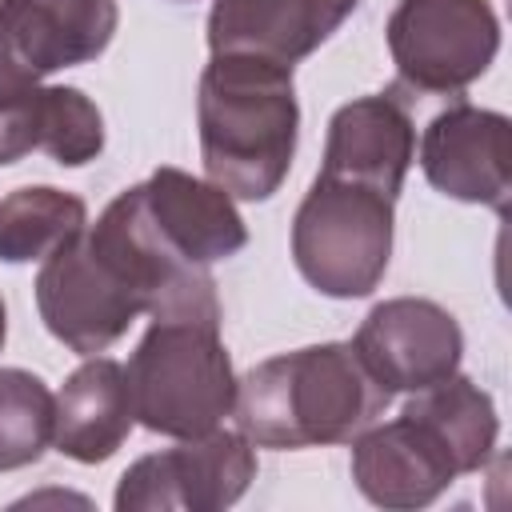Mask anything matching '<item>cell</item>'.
<instances>
[{"label": "cell", "mask_w": 512, "mask_h": 512, "mask_svg": "<svg viewBox=\"0 0 512 512\" xmlns=\"http://www.w3.org/2000/svg\"><path fill=\"white\" fill-rule=\"evenodd\" d=\"M256 480V452L244 432H204L176 448L140 456L116 488L120 512H216L236 504Z\"/></svg>", "instance_id": "8"}, {"label": "cell", "mask_w": 512, "mask_h": 512, "mask_svg": "<svg viewBox=\"0 0 512 512\" xmlns=\"http://www.w3.org/2000/svg\"><path fill=\"white\" fill-rule=\"evenodd\" d=\"M360 0H216L208 12L212 52H248L292 68L312 56Z\"/></svg>", "instance_id": "11"}, {"label": "cell", "mask_w": 512, "mask_h": 512, "mask_svg": "<svg viewBox=\"0 0 512 512\" xmlns=\"http://www.w3.org/2000/svg\"><path fill=\"white\" fill-rule=\"evenodd\" d=\"M132 412L160 436H204L232 416L236 376L220 324L200 320H152L128 360Z\"/></svg>", "instance_id": "3"}, {"label": "cell", "mask_w": 512, "mask_h": 512, "mask_svg": "<svg viewBox=\"0 0 512 512\" xmlns=\"http://www.w3.org/2000/svg\"><path fill=\"white\" fill-rule=\"evenodd\" d=\"M416 156V128L392 92L360 96L332 112L324 144V176L368 184L396 200Z\"/></svg>", "instance_id": "13"}, {"label": "cell", "mask_w": 512, "mask_h": 512, "mask_svg": "<svg viewBox=\"0 0 512 512\" xmlns=\"http://www.w3.org/2000/svg\"><path fill=\"white\" fill-rule=\"evenodd\" d=\"M48 152L64 168H80L104 148V116L80 88H32L16 108L0 116L4 164L24 152Z\"/></svg>", "instance_id": "16"}, {"label": "cell", "mask_w": 512, "mask_h": 512, "mask_svg": "<svg viewBox=\"0 0 512 512\" xmlns=\"http://www.w3.org/2000/svg\"><path fill=\"white\" fill-rule=\"evenodd\" d=\"M88 228V208L76 192L28 184L0 200V260L28 264L52 256Z\"/></svg>", "instance_id": "19"}, {"label": "cell", "mask_w": 512, "mask_h": 512, "mask_svg": "<svg viewBox=\"0 0 512 512\" xmlns=\"http://www.w3.org/2000/svg\"><path fill=\"white\" fill-rule=\"evenodd\" d=\"M404 416L420 420L444 444V452L452 456L456 476L480 472L488 464L492 448H496V432H500L496 404L468 376H456L452 372L448 380H440L432 388H420L404 404Z\"/></svg>", "instance_id": "17"}, {"label": "cell", "mask_w": 512, "mask_h": 512, "mask_svg": "<svg viewBox=\"0 0 512 512\" xmlns=\"http://www.w3.org/2000/svg\"><path fill=\"white\" fill-rule=\"evenodd\" d=\"M56 68H72V56L48 4L0 0V116Z\"/></svg>", "instance_id": "18"}, {"label": "cell", "mask_w": 512, "mask_h": 512, "mask_svg": "<svg viewBox=\"0 0 512 512\" xmlns=\"http://www.w3.org/2000/svg\"><path fill=\"white\" fill-rule=\"evenodd\" d=\"M92 244L116 264V272L136 288L152 320H200L220 324L216 284L204 264L184 260L152 224L140 184L120 192L100 220L88 228Z\"/></svg>", "instance_id": "6"}, {"label": "cell", "mask_w": 512, "mask_h": 512, "mask_svg": "<svg viewBox=\"0 0 512 512\" xmlns=\"http://www.w3.org/2000/svg\"><path fill=\"white\" fill-rule=\"evenodd\" d=\"M56 396L36 372L0 368V472L28 468L52 444Z\"/></svg>", "instance_id": "20"}, {"label": "cell", "mask_w": 512, "mask_h": 512, "mask_svg": "<svg viewBox=\"0 0 512 512\" xmlns=\"http://www.w3.org/2000/svg\"><path fill=\"white\" fill-rule=\"evenodd\" d=\"M352 348L388 392H420L460 368L464 332L436 300L396 296L364 316Z\"/></svg>", "instance_id": "9"}, {"label": "cell", "mask_w": 512, "mask_h": 512, "mask_svg": "<svg viewBox=\"0 0 512 512\" xmlns=\"http://www.w3.org/2000/svg\"><path fill=\"white\" fill-rule=\"evenodd\" d=\"M196 120L208 180L228 196L268 200L296 156L292 68L248 52H212L200 72Z\"/></svg>", "instance_id": "2"}, {"label": "cell", "mask_w": 512, "mask_h": 512, "mask_svg": "<svg viewBox=\"0 0 512 512\" xmlns=\"http://www.w3.org/2000/svg\"><path fill=\"white\" fill-rule=\"evenodd\" d=\"M4 336H8V316H4V300H0V344H4Z\"/></svg>", "instance_id": "21"}, {"label": "cell", "mask_w": 512, "mask_h": 512, "mask_svg": "<svg viewBox=\"0 0 512 512\" xmlns=\"http://www.w3.org/2000/svg\"><path fill=\"white\" fill-rule=\"evenodd\" d=\"M140 196L160 236L192 264L208 268L248 244L244 216L236 212L232 196L212 180H196L180 168H156L140 184Z\"/></svg>", "instance_id": "14"}, {"label": "cell", "mask_w": 512, "mask_h": 512, "mask_svg": "<svg viewBox=\"0 0 512 512\" xmlns=\"http://www.w3.org/2000/svg\"><path fill=\"white\" fill-rule=\"evenodd\" d=\"M420 168L436 192L504 212L512 188L508 116L464 100L444 108L420 136Z\"/></svg>", "instance_id": "10"}, {"label": "cell", "mask_w": 512, "mask_h": 512, "mask_svg": "<svg viewBox=\"0 0 512 512\" xmlns=\"http://www.w3.org/2000/svg\"><path fill=\"white\" fill-rule=\"evenodd\" d=\"M0 164H4V156H0Z\"/></svg>", "instance_id": "22"}, {"label": "cell", "mask_w": 512, "mask_h": 512, "mask_svg": "<svg viewBox=\"0 0 512 512\" xmlns=\"http://www.w3.org/2000/svg\"><path fill=\"white\" fill-rule=\"evenodd\" d=\"M36 308L44 328L64 348L96 356L128 332V324L144 312V300L84 228L52 256H44L36 276Z\"/></svg>", "instance_id": "7"}, {"label": "cell", "mask_w": 512, "mask_h": 512, "mask_svg": "<svg viewBox=\"0 0 512 512\" xmlns=\"http://www.w3.org/2000/svg\"><path fill=\"white\" fill-rule=\"evenodd\" d=\"M388 52L412 92L456 96L500 52V20L488 0H400L388 16Z\"/></svg>", "instance_id": "5"}, {"label": "cell", "mask_w": 512, "mask_h": 512, "mask_svg": "<svg viewBox=\"0 0 512 512\" xmlns=\"http://www.w3.org/2000/svg\"><path fill=\"white\" fill-rule=\"evenodd\" d=\"M388 400L392 392L352 344H308L244 372L232 416L252 448H324L352 444L384 416Z\"/></svg>", "instance_id": "1"}, {"label": "cell", "mask_w": 512, "mask_h": 512, "mask_svg": "<svg viewBox=\"0 0 512 512\" xmlns=\"http://www.w3.org/2000/svg\"><path fill=\"white\" fill-rule=\"evenodd\" d=\"M392 256V200L344 176H316L292 220L300 276L336 300L368 296Z\"/></svg>", "instance_id": "4"}, {"label": "cell", "mask_w": 512, "mask_h": 512, "mask_svg": "<svg viewBox=\"0 0 512 512\" xmlns=\"http://www.w3.org/2000/svg\"><path fill=\"white\" fill-rule=\"evenodd\" d=\"M352 480L380 508H424L452 480V456L412 416L372 424L352 444Z\"/></svg>", "instance_id": "12"}, {"label": "cell", "mask_w": 512, "mask_h": 512, "mask_svg": "<svg viewBox=\"0 0 512 512\" xmlns=\"http://www.w3.org/2000/svg\"><path fill=\"white\" fill-rule=\"evenodd\" d=\"M132 420L136 412L124 364H116L112 356H92L56 392L52 444L68 460L100 464L128 440Z\"/></svg>", "instance_id": "15"}]
</instances>
